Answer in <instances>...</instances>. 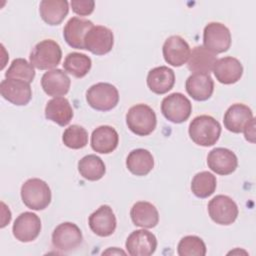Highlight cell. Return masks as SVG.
Wrapping results in <instances>:
<instances>
[{
  "label": "cell",
  "mask_w": 256,
  "mask_h": 256,
  "mask_svg": "<svg viewBox=\"0 0 256 256\" xmlns=\"http://www.w3.org/2000/svg\"><path fill=\"white\" fill-rule=\"evenodd\" d=\"M114 36L112 31L102 25L93 26L84 38L85 49L95 55H104L112 50Z\"/></svg>",
  "instance_id": "obj_10"
},
{
  "label": "cell",
  "mask_w": 256,
  "mask_h": 256,
  "mask_svg": "<svg viewBox=\"0 0 256 256\" xmlns=\"http://www.w3.org/2000/svg\"><path fill=\"white\" fill-rule=\"evenodd\" d=\"M78 171L84 179L89 181H97L104 176L106 167L103 160L99 156L89 154L79 160Z\"/></svg>",
  "instance_id": "obj_29"
},
{
  "label": "cell",
  "mask_w": 256,
  "mask_h": 256,
  "mask_svg": "<svg viewBox=\"0 0 256 256\" xmlns=\"http://www.w3.org/2000/svg\"><path fill=\"white\" fill-rule=\"evenodd\" d=\"M163 116L172 123L185 122L191 115L192 104L182 93L175 92L166 96L161 103Z\"/></svg>",
  "instance_id": "obj_6"
},
{
  "label": "cell",
  "mask_w": 256,
  "mask_h": 256,
  "mask_svg": "<svg viewBox=\"0 0 256 256\" xmlns=\"http://www.w3.org/2000/svg\"><path fill=\"white\" fill-rule=\"evenodd\" d=\"M86 101L90 107L98 111H109L119 102L117 88L110 83H96L86 92Z\"/></svg>",
  "instance_id": "obj_5"
},
{
  "label": "cell",
  "mask_w": 256,
  "mask_h": 256,
  "mask_svg": "<svg viewBox=\"0 0 256 256\" xmlns=\"http://www.w3.org/2000/svg\"><path fill=\"white\" fill-rule=\"evenodd\" d=\"M45 117L59 126H66L73 118V109L66 98L54 97L46 104Z\"/></svg>",
  "instance_id": "obj_24"
},
{
  "label": "cell",
  "mask_w": 256,
  "mask_h": 256,
  "mask_svg": "<svg viewBox=\"0 0 256 256\" xmlns=\"http://www.w3.org/2000/svg\"><path fill=\"white\" fill-rule=\"evenodd\" d=\"M119 143L117 131L108 125H102L93 130L91 135V147L95 152L109 154L113 152Z\"/></svg>",
  "instance_id": "obj_21"
},
{
  "label": "cell",
  "mask_w": 256,
  "mask_h": 256,
  "mask_svg": "<svg viewBox=\"0 0 256 256\" xmlns=\"http://www.w3.org/2000/svg\"><path fill=\"white\" fill-rule=\"evenodd\" d=\"M126 166L132 174L136 176H145L153 169L154 158L146 149H134L126 158Z\"/></svg>",
  "instance_id": "obj_28"
},
{
  "label": "cell",
  "mask_w": 256,
  "mask_h": 256,
  "mask_svg": "<svg viewBox=\"0 0 256 256\" xmlns=\"http://www.w3.org/2000/svg\"><path fill=\"white\" fill-rule=\"evenodd\" d=\"M5 77L23 80L30 84L35 77L34 66L23 58H16L12 61L10 67L5 72Z\"/></svg>",
  "instance_id": "obj_32"
},
{
  "label": "cell",
  "mask_w": 256,
  "mask_h": 256,
  "mask_svg": "<svg viewBox=\"0 0 256 256\" xmlns=\"http://www.w3.org/2000/svg\"><path fill=\"white\" fill-rule=\"evenodd\" d=\"M213 73L220 83L234 84L242 77L243 66L237 58L227 56L217 59L213 67Z\"/></svg>",
  "instance_id": "obj_18"
},
{
  "label": "cell",
  "mask_w": 256,
  "mask_h": 256,
  "mask_svg": "<svg viewBox=\"0 0 256 256\" xmlns=\"http://www.w3.org/2000/svg\"><path fill=\"white\" fill-rule=\"evenodd\" d=\"M252 110L245 104L235 103L224 114V126L233 133H241L247 124L253 119Z\"/></svg>",
  "instance_id": "obj_20"
},
{
  "label": "cell",
  "mask_w": 256,
  "mask_h": 256,
  "mask_svg": "<svg viewBox=\"0 0 256 256\" xmlns=\"http://www.w3.org/2000/svg\"><path fill=\"white\" fill-rule=\"evenodd\" d=\"M217 61L216 55L204 46H196L190 53L187 67L193 73L209 74Z\"/></svg>",
  "instance_id": "obj_27"
},
{
  "label": "cell",
  "mask_w": 256,
  "mask_h": 256,
  "mask_svg": "<svg viewBox=\"0 0 256 256\" xmlns=\"http://www.w3.org/2000/svg\"><path fill=\"white\" fill-rule=\"evenodd\" d=\"M216 186V177L208 171L197 173L191 181V190L198 198H207L211 196L215 192Z\"/></svg>",
  "instance_id": "obj_31"
},
{
  "label": "cell",
  "mask_w": 256,
  "mask_h": 256,
  "mask_svg": "<svg viewBox=\"0 0 256 256\" xmlns=\"http://www.w3.org/2000/svg\"><path fill=\"white\" fill-rule=\"evenodd\" d=\"M243 132L246 140H248L251 143L255 142V119L254 118L247 124Z\"/></svg>",
  "instance_id": "obj_36"
},
{
  "label": "cell",
  "mask_w": 256,
  "mask_h": 256,
  "mask_svg": "<svg viewBox=\"0 0 256 256\" xmlns=\"http://www.w3.org/2000/svg\"><path fill=\"white\" fill-rule=\"evenodd\" d=\"M203 44L214 54L226 52L231 46V33L224 24L210 22L203 31Z\"/></svg>",
  "instance_id": "obj_7"
},
{
  "label": "cell",
  "mask_w": 256,
  "mask_h": 256,
  "mask_svg": "<svg viewBox=\"0 0 256 256\" xmlns=\"http://www.w3.org/2000/svg\"><path fill=\"white\" fill-rule=\"evenodd\" d=\"M91 59L83 53H69L63 63V68L66 72L76 78H82L88 74L91 69Z\"/></svg>",
  "instance_id": "obj_30"
},
{
  "label": "cell",
  "mask_w": 256,
  "mask_h": 256,
  "mask_svg": "<svg viewBox=\"0 0 256 256\" xmlns=\"http://www.w3.org/2000/svg\"><path fill=\"white\" fill-rule=\"evenodd\" d=\"M175 83V74L167 66L151 69L147 75V86L155 94L161 95L170 91Z\"/></svg>",
  "instance_id": "obj_23"
},
{
  "label": "cell",
  "mask_w": 256,
  "mask_h": 256,
  "mask_svg": "<svg viewBox=\"0 0 256 256\" xmlns=\"http://www.w3.org/2000/svg\"><path fill=\"white\" fill-rule=\"evenodd\" d=\"M131 220L134 225L142 228H153L159 222L157 208L150 202H136L130 210Z\"/></svg>",
  "instance_id": "obj_25"
},
{
  "label": "cell",
  "mask_w": 256,
  "mask_h": 256,
  "mask_svg": "<svg viewBox=\"0 0 256 256\" xmlns=\"http://www.w3.org/2000/svg\"><path fill=\"white\" fill-rule=\"evenodd\" d=\"M83 240L80 228L72 222L59 224L52 233V245L61 252H69L76 249Z\"/></svg>",
  "instance_id": "obj_8"
},
{
  "label": "cell",
  "mask_w": 256,
  "mask_h": 256,
  "mask_svg": "<svg viewBox=\"0 0 256 256\" xmlns=\"http://www.w3.org/2000/svg\"><path fill=\"white\" fill-rule=\"evenodd\" d=\"M128 128L138 136H147L156 128L157 118L154 110L146 104L132 106L126 114Z\"/></svg>",
  "instance_id": "obj_3"
},
{
  "label": "cell",
  "mask_w": 256,
  "mask_h": 256,
  "mask_svg": "<svg viewBox=\"0 0 256 256\" xmlns=\"http://www.w3.org/2000/svg\"><path fill=\"white\" fill-rule=\"evenodd\" d=\"M21 198L24 205L29 209L43 210L51 202V190L45 181L39 178H31L23 183Z\"/></svg>",
  "instance_id": "obj_2"
},
{
  "label": "cell",
  "mask_w": 256,
  "mask_h": 256,
  "mask_svg": "<svg viewBox=\"0 0 256 256\" xmlns=\"http://www.w3.org/2000/svg\"><path fill=\"white\" fill-rule=\"evenodd\" d=\"M208 213L215 223L230 225L238 216V207L229 196L217 195L209 201Z\"/></svg>",
  "instance_id": "obj_9"
},
{
  "label": "cell",
  "mask_w": 256,
  "mask_h": 256,
  "mask_svg": "<svg viewBox=\"0 0 256 256\" xmlns=\"http://www.w3.org/2000/svg\"><path fill=\"white\" fill-rule=\"evenodd\" d=\"M70 5L73 12L77 15L87 16L94 11L95 2L92 0H72Z\"/></svg>",
  "instance_id": "obj_35"
},
{
  "label": "cell",
  "mask_w": 256,
  "mask_h": 256,
  "mask_svg": "<svg viewBox=\"0 0 256 256\" xmlns=\"http://www.w3.org/2000/svg\"><path fill=\"white\" fill-rule=\"evenodd\" d=\"M162 53L164 60L168 64L174 67H180L188 61L191 50L188 43L182 37L173 35L165 40Z\"/></svg>",
  "instance_id": "obj_14"
},
{
  "label": "cell",
  "mask_w": 256,
  "mask_h": 256,
  "mask_svg": "<svg viewBox=\"0 0 256 256\" xmlns=\"http://www.w3.org/2000/svg\"><path fill=\"white\" fill-rule=\"evenodd\" d=\"M71 80L66 72L61 69H52L45 72L41 78L44 92L53 97H61L68 93Z\"/></svg>",
  "instance_id": "obj_19"
},
{
  "label": "cell",
  "mask_w": 256,
  "mask_h": 256,
  "mask_svg": "<svg viewBox=\"0 0 256 256\" xmlns=\"http://www.w3.org/2000/svg\"><path fill=\"white\" fill-rule=\"evenodd\" d=\"M62 141L68 148L81 149L88 143V132L82 126L71 125L63 132Z\"/></svg>",
  "instance_id": "obj_34"
},
{
  "label": "cell",
  "mask_w": 256,
  "mask_h": 256,
  "mask_svg": "<svg viewBox=\"0 0 256 256\" xmlns=\"http://www.w3.org/2000/svg\"><path fill=\"white\" fill-rule=\"evenodd\" d=\"M92 21L79 17H72L66 23L63 29V36L66 43L75 49L83 50L84 38L87 32L93 27Z\"/></svg>",
  "instance_id": "obj_17"
},
{
  "label": "cell",
  "mask_w": 256,
  "mask_h": 256,
  "mask_svg": "<svg viewBox=\"0 0 256 256\" xmlns=\"http://www.w3.org/2000/svg\"><path fill=\"white\" fill-rule=\"evenodd\" d=\"M185 88L194 100L205 101L213 94L214 82L209 74L193 73L187 78Z\"/></svg>",
  "instance_id": "obj_22"
},
{
  "label": "cell",
  "mask_w": 256,
  "mask_h": 256,
  "mask_svg": "<svg viewBox=\"0 0 256 256\" xmlns=\"http://www.w3.org/2000/svg\"><path fill=\"white\" fill-rule=\"evenodd\" d=\"M207 165L216 174L229 175L236 170L238 160L235 153L231 150L218 147L209 152L207 156Z\"/></svg>",
  "instance_id": "obj_16"
},
{
  "label": "cell",
  "mask_w": 256,
  "mask_h": 256,
  "mask_svg": "<svg viewBox=\"0 0 256 256\" xmlns=\"http://www.w3.org/2000/svg\"><path fill=\"white\" fill-rule=\"evenodd\" d=\"M0 92L5 100L17 106L28 104L32 98L30 84L19 79L6 78L2 80L0 83Z\"/></svg>",
  "instance_id": "obj_13"
},
{
  "label": "cell",
  "mask_w": 256,
  "mask_h": 256,
  "mask_svg": "<svg viewBox=\"0 0 256 256\" xmlns=\"http://www.w3.org/2000/svg\"><path fill=\"white\" fill-rule=\"evenodd\" d=\"M39 12L42 20L48 25H59L69 12V5L66 0H43L39 5Z\"/></svg>",
  "instance_id": "obj_26"
},
{
  "label": "cell",
  "mask_w": 256,
  "mask_h": 256,
  "mask_svg": "<svg viewBox=\"0 0 256 256\" xmlns=\"http://www.w3.org/2000/svg\"><path fill=\"white\" fill-rule=\"evenodd\" d=\"M177 253L180 256H204L206 254V245L200 237L188 235L179 241Z\"/></svg>",
  "instance_id": "obj_33"
},
{
  "label": "cell",
  "mask_w": 256,
  "mask_h": 256,
  "mask_svg": "<svg viewBox=\"0 0 256 256\" xmlns=\"http://www.w3.org/2000/svg\"><path fill=\"white\" fill-rule=\"evenodd\" d=\"M188 132L195 144L208 147L218 141L221 134V125L212 116L200 115L191 121Z\"/></svg>",
  "instance_id": "obj_1"
},
{
  "label": "cell",
  "mask_w": 256,
  "mask_h": 256,
  "mask_svg": "<svg viewBox=\"0 0 256 256\" xmlns=\"http://www.w3.org/2000/svg\"><path fill=\"white\" fill-rule=\"evenodd\" d=\"M88 224L94 234L108 237L114 233L117 221L112 208L109 205H101L89 216Z\"/></svg>",
  "instance_id": "obj_15"
},
{
  "label": "cell",
  "mask_w": 256,
  "mask_h": 256,
  "mask_svg": "<svg viewBox=\"0 0 256 256\" xmlns=\"http://www.w3.org/2000/svg\"><path fill=\"white\" fill-rule=\"evenodd\" d=\"M61 58L60 45L51 39H45L37 43L29 56L30 63L39 70H52L60 63Z\"/></svg>",
  "instance_id": "obj_4"
},
{
  "label": "cell",
  "mask_w": 256,
  "mask_h": 256,
  "mask_svg": "<svg viewBox=\"0 0 256 256\" xmlns=\"http://www.w3.org/2000/svg\"><path fill=\"white\" fill-rule=\"evenodd\" d=\"M125 246L131 256H150L157 248V239L152 232L139 229L128 236Z\"/></svg>",
  "instance_id": "obj_11"
},
{
  "label": "cell",
  "mask_w": 256,
  "mask_h": 256,
  "mask_svg": "<svg viewBox=\"0 0 256 256\" xmlns=\"http://www.w3.org/2000/svg\"><path fill=\"white\" fill-rule=\"evenodd\" d=\"M41 231V220L33 212H23L14 221L12 232L20 242L35 240Z\"/></svg>",
  "instance_id": "obj_12"
}]
</instances>
